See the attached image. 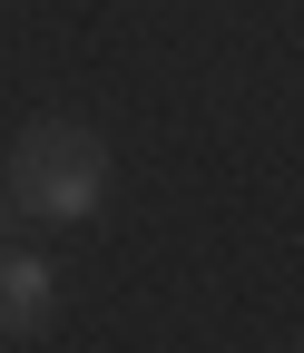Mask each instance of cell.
<instances>
[{"mask_svg": "<svg viewBox=\"0 0 304 353\" xmlns=\"http://www.w3.org/2000/svg\"><path fill=\"white\" fill-rule=\"evenodd\" d=\"M99 196H108L99 128H79V118L20 128V148H10V206H30L39 226H79V216H99Z\"/></svg>", "mask_w": 304, "mask_h": 353, "instance_id": "1", "label": "cell"}, {"mask_svg": "<svg viewBox=\"0 0 304 353\" xmlns=\"http://www.w3.org/2000/svg\"><path fill=\"white\" fill-rule=\"evenodd\" d=\"M50 304H59L50 255H10L0 245V343H39L50 334Z\"/></svg>", "mask_w": 304, "mask_h": 353, "instance_id": "2", "label": "cell"}, {"mask_svg": "<svg viewBox=\"0 0 304 353\" xmlns=\"http://www.w3.org/2000/svg\"><path fill=\"white\" fill-rule=\"evenodd\" d=\"M0 245H10V187H0Z\"/></svg>", "mask_w": 304, "mask_h": 353, "instance_id": "3", "label": "cell"}]
</instances>
